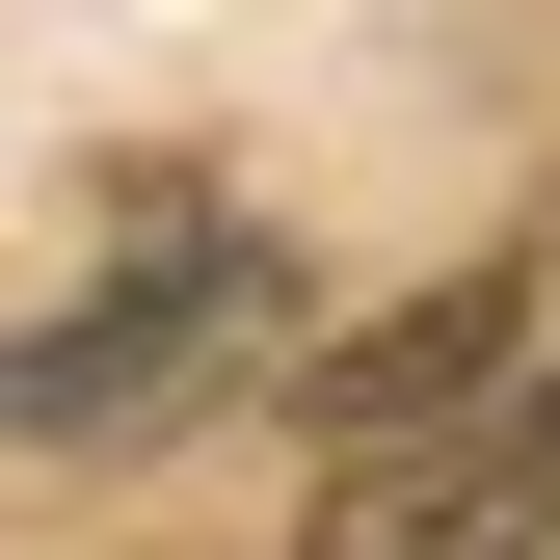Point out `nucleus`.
Here are the masks:
<instances>
[{
    "label": "nucleus",
    "instance_id": "nucleus-3",
    "mask_svg": "<svg viewBox=\"0 0 560 560\" xmlns=\"http://www.w3.org/2000/svg\"><path fill=\"white\" fill-rule=\"evenodd\" d=\"M508 374H534V267H454V294H400V320H347V347H320V454L454 428V400H508Z\"/></svg>",
    "mask_w": 560,
    "mask_h": 560
},
{
    "label": "nucleus",
    "instance_id": "nucleus-2",
    "mask_svg": "<svg viewBox=\"0 0 560 560\" xmlns=\"http://www.w3.org/2000/svg\"><path fill=\"white\" fill-rule=\"evenodd\" d=\"M214 347H241V241L214 214H133V267L81 320H0V428H161Z\"/></svg>",
    "mask_w": 560,
    "mask_h": 560
},
{
    "label": "nucleus",
    "instance_id": "nucleus-1",
    "mask_svg": "<svg viewBox=\"0 0 560 560\" xmlns=\"http://www.w3.org/2000/svg\"><path fill=\"white\" fill-rule=\"evenodd\" d=\"M294 560H560V374L320 454V534H294Z\"/></svg>",
    "mask_w": 560,
    "mask_h": 560
}]
</instances>
